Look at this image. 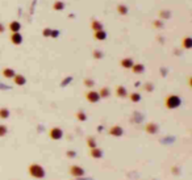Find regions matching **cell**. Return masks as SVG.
Returning <instances> with one entry per match:
<instances>
[{"label":"cell","mask_w":192,"mask_h":180,"mask_svg":"<svg viewBox=\"0 0 192 180\" xmlns=\"http://www.w3.org/2000/svg\"><path fill=\"white\" fill-rule=\"evenodd\" d=\"M145 90L147 92H151V91H153V84H149V83H147V84L145 86Z\"/></svg>","instance_id":"f1b7e54d"},{"label":"cell","mask_w":192,"mask_h":180,"mask_svg":"<svg viewBox=\"0 0 192 180\" xmlns=\"http://www.w3.org/2000/svg\"><path fill=\"white\" fill-rule=\"evenodd\" d=\"M116 95L118 96V97H126L128 96V91L124 86H117L116 87Z\"/></svg>","instance_id":"7c38bea8"},{"label":"cell","mask_w":192,"mask_h":180,"mask_svg":"<svg viewBox=\"0 0 192 180\" xmlns=\"http://www.w3.org/2000/svg\"><path fill=\"white\" fill-rule=\"evenodd\" d=\"M9 109L8 108H0V118L2 120H7L9 117Z\"/></svg>","instance_id":"e0dca14e"},{"label":"cell","mask_w":192,"mask_h":180,"mask_svg":"<svg viewBox=\"0 0 192 180\" xmlns=\"http://www.w3.org/2000/svg\"><path fill=\"white\" fill-rule=\"evenodd\" d=\"M11 42L13 45H21L22 43V36L20 32H16V33H12L11 36Z\"/></svg>","instance_id":"52a82bcc"},{"label":"cell","mask_w":192,"mask_h":180,"mask_svg":"<svg viewBox=\"0 0 192 180\" xmlns=\"http://www.w3.org/2000/svg\"><path fill=\"white\" fill-rule=\"evenodd\" d=\"M51 33V29H49V28H46L45 30H43V36H50Z\"/></svg>","instance_id":"f546056e"},{"label":"cell","mask_w":192,"mask_h":180,"mask_svg":"<svg viewBox=\"0 0 192 180\" xmlns=\"http://www.w3.org/2000/svg\"><path fill=\"white\" fill-rule=\"evenodd\" d=\"M117 12L120 15H126L129 12V8L126 5H124V4H120V5H117Z\"/></svg>","instance_id":"d6986e66"},{"label":"cell","mask_w":192,"mask_h":180,"mask_svg":"<svg viewBox=\"0 0 192 180\" xmlns=\"http://www.w3.org/2000/svg\"><path fill=\"white\" fill-rule=\"evenodd\" d=\"M91 28L94 29V32H96V30H101V29H103V24L100 22V21H98V20H94V21L91 22Z\"/></svg>","instance_id":"ac0fdd59"},{"label":"cell","mask_w":192,"mask_h":180,"mask_svg":"<svg viewBox=\"0 0 192 180\" xmlns=\"http://www.w3.org/2000/svg\"><path fill=\"white\" fill-rule=\"evenodd\" d=\"M94 36H95V38H96V39H99V41H104V39L107 38V32L104 30V29H101V30H96Z\"/></svg>","instance_id":"5bb4252c"},{"label":"cell","mask_w":192,"mask_h":180,"mask_svg":"<svg viewBox=\"0 0 192 180\" xmlns=\"http://www.w3.org/2000/svg\"><path fill=\"white\" fill-rule=\"evenodd\" d=\"M84 84H86L87 87H92V86H94V82L91 80V79H86V80H84Z\"/></svg>","instance_id":"4316f807"},{"label":"cell","mask_w":192,"mask_h":180,"mask_svg":"<svg viewBox=\"0 0 192 180\" xmlns=\"http://www.w3.org/2000/svg\"><path fill=\"white\" fill-rule=\"evenodd\" d=\"M77 118L79 120V121H86V120H87V116L81 110V112H78V113H77Z\"/></svg>","instance_id":"484cf974"},{"label":"cell","mask_w":192,"mask_h":180,"mask_svg":"<svg viewBox=\"0 0 192 180\" xmlns=\"http://www.w3.org/2000/svg\"><path fill=\"white\" fill-rule=\"evenodd\" d=\"M7 133H8V127L3 125V124H0V137H4Z\"/></svg>","instance_id":"d4e9b609"},{"label":"cell","mask_w":192,"mask_h":180,"mask_svg":"<svg viewBox=\"0 0 192 180\" xmlns=\"http://www.w3.org/2000/svg\"><path fill=\"white\" fill-rule=\"evenodd\" d=\"M90 155L92 158H95V159H99V158L103 157V151L100 150V149H98V147H94V149H91Z\"/></svg>","instance_id":"4fadbf2b"},{"label":"cell","mask_w":192,"mask_h":180,"mask_svg":"<svg viewBox=\"0 0 192 180\" xmlns=\"http://www.w3.org/2000/svg\"><path fill=\"white\" fill-rule=\"evenodd\" d=\"M129 99H130L133 103H138L139 100H141V95H139L138 92H133V93L129 95Z\"/></svg>","instance_id":"ffe728a7"},{"label":"cell","mask_w":192,"mask_h":180,"mask_svg":"<svg viewBox=\"0 0 192 180\" xmlns=\"http://www.w3.org/2000/svg\"><path fill=\"white\" fill-rule=\"evenodd\" d=\"M120 65H121L122 69H132V66L134 65V62L132 58H124V59H121Z\"/></svg>","instance_id":"30bf717a"},{"label":"cell","mask_w":192,"mask_h":180,"mask_svg":"<svg viewBox=\"0 0 192 180\" xmlns=\"http://www.w3.org/2000/svg\"><path fill=\"white\" fill-rule=\"evenodd\" d=\"M86 99L88 100L91 104H95V103H98L101 97H100V95H99V92H98V91L91 90V91H88V92L86 93Z\"/></svg>","instance_id":"5b68a950"},{"label":"cell","mask_w":192,"mask_h":180,"mask_svg":"<svg viewBox=\"0 0 192 180\" xmlns=\"http://www.w3.org/2000/svg\"><path fill=\"white\" fill-rule=\"evenodd\" d=\"M145 130L149 134H155L158 131V125H157V124H154V122H150V124H147V125H146Z\"/></svg>","instance_id":"8fae6325"},{"label":"cell","mask_w":192,"mask_h":180,"mask_svg":"<svg viewBox=\"0 0 192 180\" xmlns=\"http://www.w3.org/2000/svg\"><path fill=\"white\" fill-rule=\"evenodd\" d=\"M66 155H67V157H69V158H74L75 157V155H77V153H75V151H67V153H66Z\"/></svg>","instance_id":"83f0119b"},{"label":"cell","mask_w":192,"mask_h":180,"mask_svg":"<svg viewBox=\"0 0 192 180\" xmlns=\"http://www.w3.org/2000/svg\"><path fill=\"white\" fill-rule=\"evenodd\" d=\"M20 29H21V24H20L19 21H12V22L9 24V30L12 32V33L20 32Z\"/></svg>","instance_id":"9a60e30c"},{"label":"cell","mask_w":192,"mask_h":180,"mask_svg":"<svg viewBox=\"0 0 192 180\" xmlns=\"http://www.w3.org/2000/svg\"><path fill=\"white\" fill-rule=\"evenodd\" d=\"M4 30H5V28H4V25H3V24H0V33H3Z\"/></svg>","instance_id":"1f68e13d"},{"label":"cell","mask_w":192,"mask_h":180,"mask_svg":"<svg viewBox=\"0 0 192 180\" xmlns=\"http://www.w3.org/2000/svg\"><path fill=\"white\" fill-rule=\"evenodd\" d=\"M165 105H166V108L167 109H177V108H179L182 105V99L179 97L178 95H169L166 97V100H165Z\"/></svg>","instance_id":"7a4b0ae2"},{"label":"cell","mask_w":192,"mask_h":180,"mask_svg":"<svg viewBox=\"0 0 192 180\" xmlns=\"http://www.w3.org/2000/svg\"><path fill=\"white\" fill-rule=\"evenodd\" d=\"M99 95H100V97H101V99H105V97H108V96H109V90H108L107 87H103V88L100 90Z\"/></svg>","instance_id":"7402d4cb"},{"label":"cell","mask_w":192,"mask_h":180,"mask_svg":"<svg viewBox=\"0 0 192 180\" xmlns=\"http://www.w3.org/2000/svg\"><path fill=\"white\" fill-rule=\"evenodd\" d=\"M13 83L16 86H24L26 83V79H25V76H24V75H21V74H16L13 78Z\"/></svg>","instance_id":"ba28073f"},{"label":"cell","mask_w":192,"mask_h":180,"mask_svg":"<svg viewBox=\"0 0 192 180\" xmlns=\"http://www.w3.org/2000/svg\"><path fill=\"white\" fill-rule=\"evenodd\" d=\"M183 47H184V49H191V46H192V39L190 38V37H187V38H184L183 39Z\"/></svg>","instance_id":"603a6c76"},{"label":"cell","mask_w":192,"mask_h":180,"mask_svg":"<svg viewBox=\"0 0 192 180\" xmlns=\"http://www.w3.org/2000/svg\"><path fill=\"white\" fill-rule=\"evenodd\" d=\"M87 146H88L90 149L98 147V143H96V141H95V138H94V137H88V138H87Z\"/></svg>","instance_id":"44dd1931"},{"label":"cell","mask_w":192,"mask_h":180,"mask_svg":"<svg viewBox=\"0 0 192 180\" xmlns=\"http://www.w3.org/2000/svg\"><path fill=\"white\" fill-rule=\"evenodd\" d=\"M53 8H54V9H57V11H62L63 8H65V3H63V2H55L53 4Z\"/></svg>","instance_id":"cb8c5ba5"},{"label":"cell","mask_w":192,"mask_h":180,"mask_svg":"<svg viewBox=\"0 0 192 180\" xmlns=\"http://www.w3.org/2000/svg\"><path fill=\"white\" fill-rule=\"evenodd\" d=\"M69 174L71 175L73 178H83L86 175V171L82 168L81 166H77V165H74V166H71L70 167V170H69Z\"/></svg>","instance_id":"3957f363"},{"label":"cell","mask_w":192,"mask_h":180,"mask_svg":"<svg viewBox=\"0 0 192 180\" xmlns=\"http://www.w3.org/2000/svg\"><path fill=\"white\" fill-rule=\"evenodd\" d=\"M28 174L34 179H43L46 175V171L41 165H38V163H32V165L28 167Z\"/></svg>","instance_id":"6da1fadb"},{"label":"cell","mask_w":192,"mask_h":180,"mask_svg":"<svg viewBox=\"0 0 192 180\" xmlns=\"http://www.w3.org/2000/svg\"><path fill=\"white\" fill-rule=\"evenodd\" d=\"M49 135H50L51 139H54V141H59V139H62V137H63V130L58 126L51 127L50 131H49Z\"/></svg>","instance_id":"277c9868"},{"label":"cell","mask_w":192,"mask_h":180,"mask_svg":"<svg viewBox=\"0 0 192 180\" xmlns=\"http://www.w3.org/2000/svg\"><path fill=\"white\" fill-rule=\"evenodd\" d=\"M94 57L96 58V57H98V58H100V57H101V54H100V53H98V51H95V53H94Z\"/></svg>","instance_id":"4dcf8cb0"},{"label":"cell","mask_w":192,"mask_h":180,"mask_svg":"<svg viewBox=\"0 0 192 180\" xmlns=\"http://www.w3.org/2000/svg\"><path fill=\"white\" fill-rule=\"evenodd\" d=\"M143 70H145V67L141 63H137V65H133L132 66V71H133L134 74H142Z\"/></svg>","instance_id":"2e32d148"},{"label":"cell","mask_w":192,"mask_h":180,"mask_svg":"<svg viewBox=\"0 0 192 180\" xmlns=\"http://www.w3.org/2000/svg\"><path fill=\"white\" fill-rule=\"evenodd\" d=\"M108 133H109V135H113V137H121V135L124 134V130H122L121 126L113 125L109 130H108Z\"/></svg>","instance_id":"8992f818"},{"label":"cell","mask_w":192,"mask_h":180,"mask_svg":"<svg viewBox=\"0 0 192 180\" xmlns=\"http://www.w3.org/2000/svg\"><path fill=\"white\" fill-rule=\"evenodd\" d=\"M2 75L5 79H12L16 75V73H15V70L13 69H9V67H5V69H3L2 70Z\"/></svg>","instance_id":"9c48e42d"}]
</instances>
